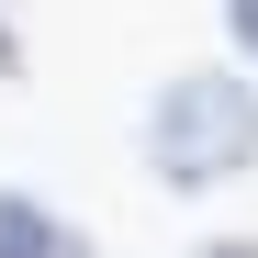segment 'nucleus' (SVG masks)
Listing matches in <instances>:
<instances>
[{"label": "nucleus", "instance_id": "f257e3e1", "mask_svg": "<svg viewBox=\"0 0 258 258\" xmlns=\"http://www.w3.org/2000/svg\"><path fill=\"white\" fill-rule=\"evenodd\" d=\"M146 168H157V191H225L258 168V79L247 68H180V79H157V101H146Z\"/></svg>", "mask_w": 258, "mask_h": 258}, {"label": "nucleus", "instance_id": "f03ea898", "mask_svg": "<svg viewBox=\"0 0 258 258\" xmlns=\"http://www.w3.org/2000/svg\"><path fill=\"white\" fill-rule=\"evenodd\" d=\"M0 258H101L56 202H34L23 180H0Z\"/></svg>", "mask_w": 258, "mask_h": 258}, {"label": "nucleus", "instance_id": "7ed1b4c3", "mask_svg": "<svg viewBox=\"0 0 258 258\" xmlns=\"http://www.w3.org/2000/svg\"><path fill=\"white\" fill-rule=\"evenodd\" d=\"M225 34H236V56H258V0H225Z\"/></svg>", "mask_w": 258, "mask_h": 258}, {"label": "nucleus", "instance_id": "20e7f679", "mask_svg": "<svg viewBox=\"0 0 258 258\" xmlns=\"http://www.w3.org/2000/svg\"><path fill=\"white\" fill-rule=\"evenodd\" d=\"M191 258H258V236H202Z\"/></svg>", "mask_w": 258, "mask_h": 258}, {"label": "nucleus", "instance_id": "39448f33", "mask_svg": "<svg viewBox=\"0 0 258 258\" xmlns=\"http://www.w3.org/2000/svg\"><path fill=\"white\" fill-rule=\"evenodd\" d=\"M0 79H23V34H12V12H0Z\"/></svg>", "mask_w": 258, "mask_h": 258}]
</instances>
